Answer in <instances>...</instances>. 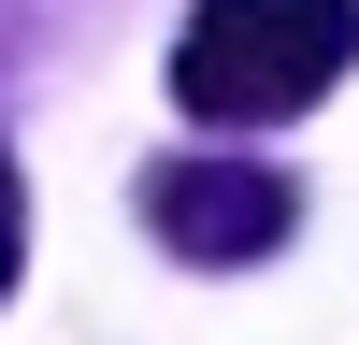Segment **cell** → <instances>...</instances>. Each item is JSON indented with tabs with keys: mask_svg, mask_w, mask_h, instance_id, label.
I'll use <instances>...</instances> for the list:
<instances>
[{
	"mask_svg": "<svg viewBox=\"0 0 359 345\" xmlns=\"http://www.w3.org/2000/svg\"><path fill=\"white\" fill-rule=\"evenodd\" d=\"M287 172H259V158H158L144 172V230H158L187 273H230V259H273L287 245Z\"/></svg>",
	"mask_w": 359,
	"mask_h": 345,
	"instance_id": "cell-2",
	"label": "cell"
},
{
	"mask_svg": "<svg viewBox=\"0 0 359 345\" xmlns=\"http://www.w3.org/2000/svg\"><path fill=\"white\" fill-rule=\"evenodd\" d=\"M345 58H359V0H187L172 101L201 130H273V115L331 101Z\"/></svg>",
	"mask_w": 359,
	"mask_h": 345,
	"instance_id": "cell-1",
	"label": "cell"
},
{
	"mask_svg": "<svg viewBox=\"0 0 359 345\" xmlns=\"http://www.w3.org/2000/svg\"><path fill=\"white\" fill-rule=\"evenodd\" d=\"M15 245H29V216H15V158H0V288H15Z\"/></svg>",
	"mask_w": 359,
	"mask_h": 345,
	"instance_id": "cell-3",
	"label": "cell"
}]
</instances>
